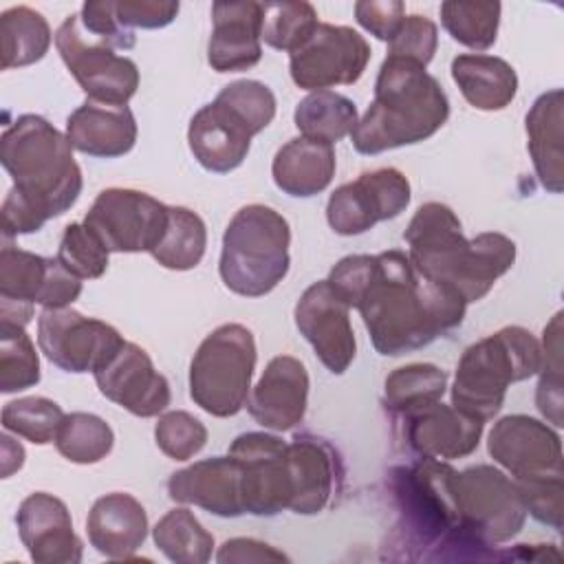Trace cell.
<instances>
[{
    "instance_id": "d6a6232c",
    "label": "cell",
    "mask_w": 564,
    "mask_h": 564,
    "mask_svg": "<svg viewBox=\"0 0 564 564\" xmlns=\"http://www.w3.org/2000/svg\"><path fill=\"white\" fill-rule=\"evenodd\" d=\"M156 549L174 564H205L212 560L214 535L185 509H170L152 529Z\"/></svg>"
},
{
    "instance_id": "74e56055",
    "label": "cell",
    "mask_w": 564,
    "mask_h": 564,
    "mask_svg": "<svg viewBox=\"0 0 564 564\" xmlns=\"http://www.w3.org/2000/svg\"><path fill=\"white\" fill-rule=\"evenodd\" d=\"M40 383V359L24 326L0 319V392L11 394Z\"/></svg>"
},
{
    "instance_id": "603a6c76",
    "label": "cell",
    "mask_w": 564,
    "mask_h": 564,
    "mask_svg": "<svg viewBox=\"0 0 564 564\" xmlns=\"http://www.w3.org/2000/svg\"><path fill=\"white\" fill-rule=\"evenodd\" d=\"M405 441L421 458L454 460L476 452L485 423L436 401L403 416Z\"/></svg>"
},
{
    "instance_id": "ba28073f",
    "label": "cell",
    "mask_w": 564,
    "mask_h": 564,
    "mask_svg": "<svg viewBox=\"0 0 564 564\" xmlns=\"http://www.w3.org/2000/svg\"><path fill=\"white\" fill-rule=\"evenodd\" d=\"M253 333L236 322L214 328L189 364V397L212 416H236L249 399L256 370Z\"/></svg>"
},
{
    "instance_id": "2e32d148",
    "label": "cell",
    "mask_w": 564,
    "mask_h": 564,
    "mask_svg": "<svg viewBox=\"0 0 564 564\" xmlns=\"http://www.w3.org/2000/svg\"><path fill=\"white\" fill-rule=\"evenodd\" d=\"M489 456L509 471L513 482L562 476L560 434L529 414H509L494 423L487 438Z\"/></svg>"
},
{
    "instance_id": "277c9868",
    "label": "cell",
    "mask_w": 564,
    "mask_h": 564,
    "mask_svg": "<svg viewBox=\"0 0 564 564\" xmlns=\"http://www.w3.org/2000/svg\"><path fill=\"white\" fill-rule=\"evenodd\" d=\"M447 117L449 101L438 79L416 62L386 55L375 97L350 139L359 154L372 156L430 139Z\"/></svg>"
},
{
    "instance_id": "f6af8a7d",
    "label": "cell",
    "mask_w": 564,
    "mask_h": 564,
    "mask_svg": "<svg viewBox=\"0 0 564 564\" xmlns=\"http://www.w3.org/2000/svg\"><path fill=\"white\" fill-rule=\"evenodd\" d=\"M79 22L88 35H93L95 40H99L112 48L128 51L137 42L134 33L119 22L112 0L84 2L82 11H79Z\"/></svg>"
},
{
    "instance_id": "cb8c5ba5",
    "label": "cell",
    "mask_w": 564,
    "mask_h": 564,
    "mask_svg": "<svg viewBox=\"0 0 564 564\" xmlns=\"http://www.w3.org/2000/svg\"><path fill=\"white\" fill-rule=\"evenodd\" d=\"M240 476L242 469L234 456H212L174 471L167 480V496L220 518H238L245 513Z\"/></svg>"
},
{
    "instance_id": "ac0fdd59",
    "label": "cell",
    "mask_w": 564,
    "mask_h": 564,
    "mask_svg": "<svg viewBox=\"0 0 564 564\" xmlns=\"http://www.w3.org/2000/svg\"><path fill=\"white\" fill-rule=\"evenodd\" d=\"M293 317L317 359L333 375H344L357 355V341L350 324V306L335 293L328 280L313 282L300 295Z\"/></svg>"
},
{
    "instance_id": "d4e9b609",
    "label": "cell",
    "mask_w": 564,
    "mask_h": 564,
    "mask_svg": "<svg viewBox=\"0 0 564 564\" xmlns=\"http://www.w3.org/2000/svg\"><path fill=\"white\" fill-rule=\"evenodd\" d=\"M286 471L291 487L289 509L300 516L319 513L335 489V449L317 436H295L286 443Z\"/></svg>"
},
{
    "instance_id": "8d00e7d4",
    "label": "cell",
    "mask_w": 564,
    "mask_h": 564,
    "mask_svg": "<svg viewBox=\"0 0 564 564\" xmlns=\"http://www.w3.org/2000/svg\"><path fill=\"white\" fill-rule=\"evenodd\" d=\"M500 2H458L447 0L441 4L443 29L458 44L480 53L494 46L500 24Z\"/></svg>"
},
{
    "instance_id": "8fae6325",
    "label": "cell",
    "mask_w": 564,
    "mask_h": 564,
    "mask_svg": "<svg viewBox=\"0 0 564 564\" xmlns=\"http://www.w3.org/2000/svg\"><path fill=\"white\" fill-rule=\"evenodd\" d=\"M55 46L88 99L110 106H126L139 88V68L117 55L112 46L95 40L82 29L79 13L68 15L55 31Z\"/></svg>"
},
{
    "instance_id": "6da1fadb",
    "label": "cell",
    "mask_w": 564,
    "mask_h": 564,
    "mask_svg": "<svg viewBox=\"0 0 564 564\" xmlns=\"http://www.w3.org/2000/svg\"><path fill=\"white\" fill-rule=\"evenodd\" d=\"M328 284L357 308L379 355L399 357L432 344L460 326L467 304L425 282L405 251L341 258L328 273Z\"/></svg>"
},
{
    "instance_id": "e575fe53",
    "label": "cell",
    "mask_w": 564,
    "mask_h": 564,
    "mask_svg": "<svg viewBox=\"0 0 564 564\" xmlns=\"http://www.w3.org/2000/svg\"><path fill=\"white\" fill-rule=\"evenodd\" d=\"M205 247L207 229L203 218L187 207L170 205L167 229L150 256L170 271H189L200 264Z\"/></svg>"
},
{
    "instance_id": "7a4b0ae2",
    "label": "cell",
    "mask_w": 564,
    "mask_h": 564,
    "mask_svg": "<svg viewBox=\"0 0 564 564\" xmlns=\"http://www.w3.org/2000/svg\"><path fill=\"white\" fill-rule=\"evenodd\" d=\"M0 161L13 181L0 209L4 240L40 231L82 194L84 178L66 132L40 115H20L4 128Z\"/></svg>"
},
{
    "instance_id": "f35d334b",
    "label": "cell",
    "mask_w": 564,
    "mask_h": 564,
    "mask_svg": "<svg viewBox=\"0 0 564 564\" xmlns=\"http://www.w3.org/2000/svg\"><path fill=\"white\" fill-rule=\"evenodd\" d=\"M262 40L271 48L297 51L319 24L311 2H262Z\"/></svg>"
},
{
    "instance_id": "f546056e",
    "label": "cell",
    "mask_w": 564,
    "mask_h": 564,
    "mask_svg": "<svg viewBox=\"0 0 564 564\" xmlns=\"http://www.w3.org/2000/svg\"><path fill=\"white\" fill-rule=\"evenodd\" d=\"M452 79L460 95L485 112L507 108L518 93V75L513 66L496 55L463 53L452 59Z\"/></svg>"
},
{
    "instance_id": "f907efd6",
    "label": "cell",
    "mask_w": 564,
    "mask_h": 564,
    "mask_svg": "<svg viewBox=\"0 0 564 564\" xmlns=\"http://www.w3.org/2000/svg\"><path fill=\"white\" fill-rule=\"evenodd\" d=\"M24 465V449L9 434H2V478H9Z\"/></svg>"
},
{
    "instance_id": "c3c4849f",
    "label": "cell",
    "mask_w": 564,
    "mask_h": 564,
    "mask_svg": "<svg viewBox=\"0 0 564 564\" xmlns=\"http://www.w3.org/2000/svg\"><path fill=\"white\" fill-rule=\"evenodd\" d=\"M357 22L381 42H390L405 20V7L399 0H364L355 4Z\"/></svg>"
},
{
    "instance_id": "83f0119b",
    "label": "cell",
    "mask_w": 564,
    "mask_h": 564,
    "mask_svg": "<svg viewBox=\"0 0 564 564\" xmlns=\"http://www.w3.org/2000/svg\"><path fill=\"white\" fill-rule=\"evenodd\" d=\"M335 148L324 141L293 137L273 156L271 176L278 189L293 198L324 192L335 176Z\"/></svg>"
},
{
    "instance_id": "ee69618b",
    "label": "cell",
    "mask_w": 564,
    "mask_h": 564,
    "mask_svg": "<svg viewBox=\"0 0 564 564\" xmlns=\"http://www.w3.org/2000/svg\"><path fill=\"white\" fill-rule=\"evenodd\" d=\"M438 46L436 24L427 15H405L397 35L388 42V55L416 62L427 68Z\"/></svg>"
},
{
    "instance_id": "4316f807",
    "label": "cell",
    "mask_w": 564,
    "mask_h": 564,
    "mask_svg": "<svg viewBox=\"0 0 564 564\" xmlns=\"http://www.w3.org/2000/svg\"><path fill=\"white\" fill-rule=\"evenodd\" d=\"M90 546L110 560H130L148 538L143 505L123 491L97 498L86 518Z\"/></svg>"
},
{
    "instance_id": "5b68a950",
    "label": "cell",
    "mask_w": 564,
    "mask_h": 564,
    "mask_svg": "<svg viewBox=\"0 0 564 564\" xmlns=\"http://www.w3.org/2000/svg\"><path fill=\"white\" fill-rule=\"evenodd\" d=\"M275 117L273 90L256 79L227 84L212 104H205L189 121L187 143L194 159L216 174L242 165L251 139Z\"/></svg>"
},
{
    "instance_id": "836d02e7",
    "label": "cell",
    "mask_w": 564,
    "mask_h": 564,
    "mask_svg": "<svg viewBox=\"0 0 564 564\" xmlns=\"http://www.w3.org/2000/svg\"><path fill=\"white\" fill-rule=\"evenodd\" d=\"M447 372L434 364H408L394 368L383 383V403L388 410L405 416L414 410L443 399Z\"/></svg>"
},
{
    "instance_id": "7c38bea8",
    "label": "cell",
    "mask_w": 564,
    "mask_h": 564,
    "mask_svg": "<svg viewBox=\"0 0 564 564\" xmlns=\"http://www.w3.org/2000/svg\"><path fill=\"white\" fill-rule=\"evenodd\" d=\"M167 223L170 205L128 187L99 192L84 216V225L110 253H152Z\"/></svg>"
},
{
    "instance_id": "9a60e30c",
    "label": "cell",
    "mask_w": 564,
    "mask_h": 564,
    "mask_svg": "<svg viewBox=\"0 0 564 564\" xmlns=\"http://www.w3.org/2000/svg\"><path fill=\"white\" fill-rule=\"evenodd\" d=\"M410 181L397 167H379L339 185L326 205V220L339 236H359L392 220L410 205Z\"/></svg>"
},
{
    "instance_id": "b9f144b4",
    "label": "cell",
    "mask_w": 564,
    "mask_h": 564,
    "mask_svg": "<svg viewBox=\"0 0 564 564\" xmlns=\"http://www.w3.org/2000/svg\"><path fill=\"white\" fill-rule=\"evenodd\" d=\"M108 256L110 251L84 223H70L64 227L55 258L75 278L97 280L108 269Z\"/></svg>"
},
{
    "instance_id": "bcb514c9",
    "label": "cell",
    "mask_w": 564,
    "mask_h": 564,
    "mask_svg": "<svg viewBox=\"0 0 564 564\" xmlns=\"http://www.w3.org/2000/svg\"><path fill=\"white\" fill-rule=\"evenodd\" d=\"M527 513H531L538 522L553 527L555 531L562 529V496H564V482L562 476L546 478V480H529V482H516Z\"/></svg>"
},
{
    "instance_id": "d590c367",
    "label": "cell",
    "mask_w": 564,
    "mask_h": 564,
    "mask_svg": "<svg viewBox=\"0 0 564 564\" xmlns=\"http://www.w3.org/2000/svg\"><path fill=\"white\" fill-rule=\"evenodd\" d=\"M53 443L66 460L77 465H93L112 452L115 432L97 414L70 412L59 423Z\"/></svg>"
},
{
    "instance_id": "d6986e66",
    "label": "cell",
    "mask_w": 564,
    "mask_h": 564,
    "mask_svg": "<svg viewBox=\"0 0 564 564\" xmlns=\"http://www.w3.org/2000/svg\"><path fill=\"white\" fill-rule=\"evenodd\" d=\"M93 375L99 392L134 416H159L172 401L167 379L154 368L150 355L132 341H126L121 350Z\"/></svg>"
},
{
    "instance_id": "ffe728a7",
    "label": "cell",
    "mask_w": 564,
    "mask_h": 564,
    "mask_svg": "<svg viewBox=\"0 0 564 564\" xmlns=\"http://www.w3.org/2000/svg\"><path fill=\"white\" fill-rule=\"evenodd\" d=\"M18 535L29 557L37 564L82 562V540L73 531L68 507L53 494L33 491L15 513Z\"/></svg>"
},
{
    "instance_id": "8992f818",
    "label": "cell",
    "mask_w": 564,
    "mask_h": 564,
    "mask_svg": "<svg viewBox=\"0 0 564 564\" xmlns=\"http://www.w3.org/2000/svg\"><path fill=\"white\" fill-rule=\"evenodd\" d=\"M540 361L542 350L533 333L505 326L463 352L452 386V405L485 423L500 412L511 383L538 375Z\"/></svg>"
},
{
    "instance_id": "9c48e42d",
    "label": "cell",
    "mask_w": 564,
    "mask_h": 564,
    "mask_svg": "<svg viewBox=\"0 0 564 564\" xmlns=\"http://www.w3.org/2000/svg\"><path fill=\"white\" fill-rule=\"evenodd\" d=\"M452 498L463 535L478 549L509 542L524 527L522 496L498 467L471 465L454 471Z\"/></svg>"
},
{
    "instance_id": "681fc988",
    "label": "cell",
    "mask_w": 564,
    "mask_h": 564,
    "mask_svg": "<svg viewBox=\"0 0 564 564\" xmlns=\"http://www.w3.org/2000/svg\"><path fill=\"white\" fill-rule=\"evenodd\" d=\"M216 560L220 564H229V562H286L289 557L267 542H260L253 538H231L220 546Z\"/></svg>"
},
{
    "instance_id": "60d3db41",
    "label": "cell",
    "mask_w": 564,
    "mask_h": 564,
    "mask_svg": "<svg viewBox=\"0 0 564 564\" xmlns=\"http://www.w3.org/2000/svg\"><path fill=\"white\" fill-rule=\"evenodd\" d=\"M64 416V410L46 397H22L4 403L2 427L35 445H46L55 441Z\"/></svg>"
},
{
    "instance_id": "4fadbf2b",
    "label": "cell",
    "mask_w": 564,
    "mask_h": 564,
    "mask_svg": "<svg viewBox=\"0 0 564 564\" xmlns=\"http://www.w3.org/2000/svg\"><path fill=\"white\" fill-rule=\"evenodd\" d=\"M123 344L126 339L115 326L70 306L42 308L37 315V346L64 372H97Z\"/></svg>"
},
{
    "instance_id": "1f68e13d",
    "label": "cell",
    "mask_w": 564,
    "mask_h": 564,
    "mask_svg": "<svg viewBox=\"0 0 564 564\" xmlns=\"http://www.w3.org/2000/svg\"><path fill=\"white\" fill-rule=\"evenodd\" d=\"M293 121L302 137L335 145L357 126V106L335 90L308 93L293 112Z\"/></svg>"
},
{
    "instance_id": "7402d4cb",
    "label": "cell",
    "mask_w": 564,
    "mask_h": 564,
    "mask_svg": "<svg viewBox=\"0 0 564 564\" xmlns=\"http://www.w3.org/2000/svg\"><path fill=\"white\" fill-rule=\"evenodd\" d=\"M262 2H214L207 62L216 73H240L262 57Z\"/></svg>"
},
{
    "instance_id": "5bb4252c",
    "label": "cell",
    "mask_w": 564,
    "mask_h": 564,
    "mask_svg": "<svg viewBox=\"0 0 564 564\" xmlns=\"http://www.w3.org/2000/svg\"><path fill=\"white\" fill-rule=\"evenodd\" d=\"M370 53V44L359 31L319 22L313 35L289 55L291 79L311 93L348 86L364 75Z\"/></svg>"
},
{
    "instance_id": "f1b7e54d",
    "label": "cell",
    "mask_w": 564,
    "mask_h": 564,
    "mask_svg": "<svg viewBox=\"0 0 564 564\" xmlns=\"http://www.w3.org/2000/svg\"><path fill=\"white\" fill-rule=\"evenodd\" d=\"M562 106L564 93L562 88H553L542 93L531 110L527 112V148L535 167V174L542 187L551 194H560L564 187V170H562Z\"/></svg>"
},
{
    "instance_id": "7bdbcfd3",
    "label": "cell",
    "mask_w": 564,
    "mask_h": 564,
    "mask_svg": "<svg viewBox=\"0 0 564 564\" xmlns=\"http://www.w3.org/2000/svg\"><path fill=\"white\" fill-rule=\"evenodd\" d=\"M156 447L172 460L194 458L207 443V427L185 410H172L159 416L154 425Z\"/></svg>"
},
{
    "instance_id": "4dcf8cb0",
    "label": "cell",
    "mask_w": 564,
    "mask_h": 564,
    "mask_svg": "<svg viewBox=\"0 0 564 564\" xmlns=\"http://www.w3.org/2000/svg\"><path fill=\"white\" fill-rule=\"evenodd\" d=\"M53 33L46 18L18 4L0 15V44H2V70L22 68L40 62L51 46Z\"/></svg>"
},
{
    "instance_id": "52a82bcc",
    "label": "cell",
    "mask_w": 564,
    "mask_h": 564,
    "mask_svg": "<svg viewBox=\"0 0 564 564\" xmlns=\"http://www.w3.org/2000/svg\"><path fill=\"white\" fill-rule=\"evenodd\" d=\"M291 227L273 207H240L223 234L218 273L223 284L242 297L271 293L289 273Z\"/></svg>"
},
{
    "instance_id": "e0dca14e",
    "label": "cell",
    "mask_w": 564,
    "mask_h": 564,
    "mask_svg": "<svg viewBox=\"0 0 564 564\" xmlns=\"http://www.w3.org/2000/svg\"><path fill=\"white\" fill-rule=\"evenodd\" d=\"M240 463L245 513L275 516L289 509L291 487L286 471V443L269 432H245L227 449Z\"/></svg>"
},
{
    "instance_id": "484cf974",
    "label": "cell",
    "mask_w": 564,
    "mask_h": 564,
    "mask_svg": "<svg viewBox=\"0 0 564 564\" xmlns=\"http://www.w3.org/2000/svg\"><path fill=\"white\" fill-rule=\"evenodd\" d=\"M66 137L73 150L95 159H117L137 143V119L128 106H110L86 99L66 119Z\"/></svg>"
},
{
    "instance_id": "30bf717a",
    "label": "cell",
    "mask_w": 564,
    "mask_h": 564,
    "mask_svg": "<svg viewBox=\"0 0 564 564\" xmlns=\"http://www.w3.org/2000/svg\"><path fill=\"white\" fill-rule=\"evenodd\" d=\"M82 293V280L68 273L57 258H44L4 242L0 251V317L26 326L33 304L66 308Z\"/></svg>"
},
{
    "instance_id": "3957f363",
    "label": "cell",
    "mask_w": 564,
    "mask_h": 564,
    "mask_svg": "<svg viewBox=\"0 0 564 564\" xmlns=\"http://www.w3.org/2000/svg\"><path fill=\"white\" fill-rule=\"evenodd\" d=\"M414 271L465 304L482 300L516 262V242L500 231L465 238L452 207L421 205L403 231Z\"/></svg>"
},
{
    "instance_id": "44dd1931",
    "label": "cell",
    "mask_w": 564,
    "mask_h": 564,
    "mask_svg": "<svg viewBox=\"0 0 564 564\" xmlns=\"http://www.w3.org/2000/svg\"><path fill=\"white\" fill-rule=\"evenodd\" d=\"M308 403L306 366L291 355L273 357L251 388L247 410L264 430L289 432L302 423Z\"/></svg>"
},
{
    "instance_id": "7dc6e473",
    "label": "cell",
    "mask_w": 564,
    "mask_h": 564,
    "mask_svg": "<svg viewBox=\"0 0 564 564\" xmlns=\"http://www.w3.org/2000/svg\"><path fill=\"white\" fill-rule=\"evenodd\" d=\"M119 22L126 29H163L178 15V2L163 0H121L115 2Z\"/></svg>"
},
{
    "instance_id": "ab89813d",
    "label": "cell",
    "mask_w": 564,
    "mask_h": 564,
    "mask_svg": "<svg viewBox=\"0 0 564 564\" xmlns=\"http://www.w3.org/2000/svg\"><path fill=\"white\" fill-rule=\"evenodd\" d=\"M540 381L535 390V405L540 414L555 427L564 425L562 408V313H555L553 319L544 326V337L540 344Z\"/></svg>"
}]
</instances>
